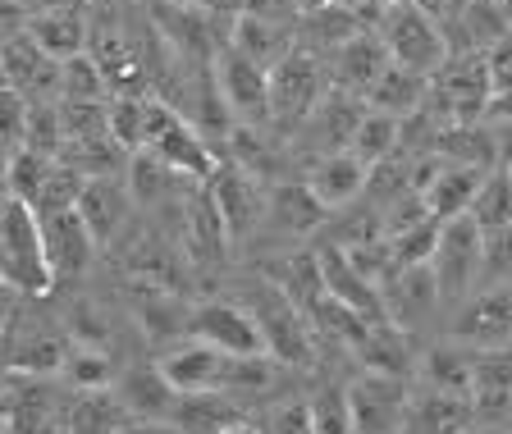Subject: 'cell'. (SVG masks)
I'll return each instance as SVG.
<instances>
[{"label":"cell","mask_w":512,"mask_h":434,"mask_svg":"<svg viewBox=\"0 0 512 434\" xmlns=\"http://www.w3.org/2000/svg\"><path fill=\"white\" fill-rule=\"evenodd\" d=\"M128 206H133V192H128V179H110V174H92L83 188V202H78V211H83L87 229L96 233V243H110L119 233V224H124Z\"/></svg>","instance_id":"24"},{"label":"cell","mask_w":512,"mask_h":434,"mask_svg":"<svg viewBox=\"0 0 512 434\" xmlns=\"http://www.w3.org/2000/svg\"><path fill=\"white\" fill-rule=\"evenodd\" d=\"M42 238H46V261H51L55 279H74L87 270L96 243V233L87 229L83 211H60V215H42Z\"/></svg>","instance_id":"16"},{"label":"cell","mask_w":512,"mask_h":434,"mask_svg":"<svg viewBox=\"0 0 512 434\" xmlns=\"http://www.w3.org/2000/svg\"><path fill=\"white\" fill-rule=\"evenodd\" d=\"M366 101L362 96H352V92H343V87H330V96L316 106V115L307 119L311 124V133H316V142H320V156H330V151H348L352 147V138H357V128H362V119H366Z\"/></svg>","instance_id":"20"},{"label":"cell","mask_w":512,"mask_h":434,"mask_svg":"<svg viewBox=\"0 0 512 434\" xmlns=\"http://www.w3.org/2000/svg\"><path fill=\"white\" fill-rule=\"evenodd\" d=\"M362 32H371L362 19H352L348 10H339V5H325V10L307 14V19L298 23V46L316 51L320 60H334V55H339L343 46L357 42Z\"/></svg>","instance_id":"28"},{"label":"cell","mask_w":512,"mask_h":434,"mask_svg":"<svg viewBox=\"0 0 512 434\" xmlns=\"http://www.w3.org/2000/svg\"><path fill=\"white\" fill-rule=\"evenodd\" d=\"M170 165L156 156V151H138V156H128V192H133V202H156L160 192H165V179H170Z\"/></svg>","instance_id":"42"},{"label":"cell","mask_w":512,"mask_h":434,"mask_svg":"<svg viewBox=\"0 0 512 434\" xmlns=\"http://www.w3.org/2000/svg\"><path fill=\"white\" fill-rule=\"evenodd\" d=\"M224 434H261V425H256V421H247V416H243V421H238V425H229V430H224Z\"/></svg>","instance_id":"55"},{"label":"cell","mask_w":512,"mask_h":434,"mask_svg":"<svg viewBox=\"0 0 512 434\" xmlns=\"http://www.w3.org/2000/svg\"><path fill=\"white\" fill-rule=\"evenodd\" d=\"M211 197L220 206V220L229 229V243H243L252 238L270 215V188H261L256 174H247L234 160H220V170L211 179Z\"/></svg>","instance_id":"9"},{"label":"cell","mask_w":512,"mask_h":434,"mask_svg":"<svg viewBox=\"0 0 512 434\" xmlns=\"http://www.w3.org/2000/svg\"><path fill=\"white\" fill-rule=\"evenodd\" d=\"M490 78H494V96L512 92V37H503L490 51Z\"/></svg>","instance_id":"49"},{"label":"cell","mask_w":512,"mask_h":434,"mask_svg":"<svg viewBox=\"0 0 512 434\" xmlns=\"http://www.w3.org/2000/svg\"><path fill=\"white\" fill-rule=\"evenodd\" d=\"M480 256H485V229H480L471 215L448 220L439 233V252H435V279H439V302L458 307L471 302L480 284Z\"/></svg>","instance_id":"6"},{"label":"cell","mask_w":512,"mask_h":434,"mask_svg":"<svg viewBox=\"0 0 512 434\" xmlns=\"http://www.w3.org/2000/svg\"><path fill=\"white\" fill-rule=\"evenodd\" d=\"M270 434H316V416H311V403H284L270 421Z\"/></svg>","instance_id":"47"},{"label":"cell","mask_w":512,"mask_h":434,"mask_svg":"<svg viewBox=\"0 0 512 434\" xmlns=\"http://www.w3.org/2000/svg\"><path fill=\"white\" fill-rule=\"evenodd\" d=\"M64 361H69V348H64L60 339H32L10 352V371H23V375L64 371Z\"/></svg>","instance_id":"44"},{"label":"cell","mask_w":512,"mask_h":434,"mask_svg":"<svg viewBox=\"0 0 512 434\" xmlns=\"http://www.w3.org/2000/svg\"><path fill=\"white\" fill-rule=\"evenodd\" d=\"M325 5H330V0H298V10H302V19H307V14H316V10H325Z\"/></svg>","instance_id":"56"},{"label":"cell","mask_w":512,"mask_h":434,"mask_svg":"<svg viewBox=\"0 0 512 434\" xmlns=\"http://www.w3.org/2000/svg\"><path fill=\"white\" fill-rule=\"evenodd\" d=\"M128 434H183V430L179 425H170V421H138Z\"/></svg>","instance_id":"52"},{"label":"cell","mask_w":512,"mask_h":434,"mask_svg":"<svg viewBox=\"0 0 512 434\" xmlns=\"http://www.w3.org/2000/svg\"><path fill=\"white\" fill-rule=\"evenodd\" d=\"M229 46H238V51L252 55L256 64L275 69L288 51H298V28H288V23H270V19H261V14L238 10L234 28H229Z\"/></svg>","instance_id":"21"},{"label":"cell","mask_w":512,"mask_h":434,"mask_svg":"<svg viewBox=\"0 0 512 434\" xmlns=\"http://www.w3.org/2000/svg\"><path fill=\"white\" fill-rule=\"evenodd\" d=\"M238 10L261 14V19H270V23H288V28H298L302 23L298 0H238Z\"/></svg>","instance_id":"48"},{"label":"cell","mask_w":512,"mask_h":434,"mask_svg":"<svg viewBox=\"0 0 512 434\" xmlns=\"http://www.w3.org/2000/svg\"><path fill=\"white\" fill-rule=\"evenodd\" d=\"M311 416H316V434H357L352 430V403H348V389H325L311 398Z\"/></svg>","instance_id":"45"},{"label":"cell","mask_w":512,"mask_h":434,"mask_svg":"<svg viewBox=\"0 0 512 434\" xmlns=\"http://www.w3.org/2000/svg\"><path fill=\"white\" fill-rule=\"evenodd\" d=\"M147 151H156L174 174H188V179L211 183L215 170H220V156L206 142V133L192 119L179 115V106H170L165 96H151V138Z\"/></svg>","instance_id":"5"},{"label":"cell","mask_w":512,"mask_h":434,"mask_svg":"<svg viewBox=\"0 0 512 434\" xmlns=\"http://www.w3.org/2000/svg\"><path fill=\"white\" fill-rule=\"evenodd\" d=\"M238 421H243V407H238L224 389L179 393V407H174V416H170V425H179L183 434H224Z\"/></svg>","instance_id":"26"},{"label":"cell","mask_w":512,"mask_h":434,"mask_svg":"<svg viewBox=\"0 0 512 434\" xmlns=\"http://www.w3.org/2000/svg\"><path fill=\"white\" fill-rule=\"evenodd\" d=\"M330 96V64L316 51L298 46L270 69V124L298 128L316 115V106Z\"/></svg>","instance_id":"4"},{"label":"cell","mask_w":512,"mask_h":434,"mask_svg":"<svg viewBox=\"0 0 512 434\" xmlns=\"http://www.w3.org/2000/svg\"><path fill=\"white\" fill-rule=\"evenodd\" d=\"M28 14H51V10H64V5H74V0H19Z\"/></svg>","instance_id":"53"},{"label":"cell","mask_w":512,"mask_h":434,"mask_svg":"<svg viewBox=\"0 0 512 434\" xmlns=\"http://www.w3.org/2000/svg\"><path fill=\"white\" fill-rule=\"evenodd\" d=\"M398 147H403V119L384 115V110H366V119L348 151H357L371 170H380V165H389V160L398 156Z\"/></svg>","instance_id":"33"},{"label":"cell","mask_w":512,"mask_h":434,"mask_svg":"<svg viewBox=\"0 0 512 434\" xmlns=\"http://www.w3.org/2000/svg\"><path fill=\"white\" fill-rule=\"evenodd\" d=\"M28 115H32L28 96L5 87V92H0V142H5V156L23 151V142H28Z\"/></svg>","instance_id":"46"},{"label":"cell","mask_w":512,"mask_h":434,"mask_svg":"<svg viewBox=\"0 0 512 434\" xmlns=\"http://www.w3.org/2000/svg\"><path fill=\"white\" fill-rule=\"evenodd\" d=\"M330 5H339V10H348L352 19H362L366 28H380V19L384 14H389V5H394V0H330Z\"/></svg>","instance_id":"50"},{"label":"cell","mask_w":512,"mask_h":434,"mask_svg":"<svg viewBox=\"0 0 512 434\" xmlns=\"http://www.w3.org/2000/svg\"><path fill=\"white\" fill-rule=\"evenodd\" d=\"M494 142H499V165L503 170H512V124L494 128Z\"/></svg>","instance_id":"51"},{"label":"cell","mask_w":512,"mask_h":434,"mask_svg":"<svg viewBox=\"0 0 512 434\" xmlns=\"http://www.w3.org/2000/svg\"><path fill=\"white\" fill-rule=\"evenodd\" d=\"M512 288V229L485 233V256H480V284L476 293Z\"/></svg>","instance_id":"40"},{"label":"cell","mask_w":512,"mask_h":434,"mask_svg":"<svg viewBox=\"0 0 512 434\" xmlns=\"http://www.w3.org/2000/svg\"><path fill=\"white\" fill-rule=\"evenodd\" d=\"M503 37H512V19L503 10V0H471L467 10L458 14V23H453V51L490 55Z\"/></svg>","instance_id":"27"},{"label":"cell","mask_w":512,"mask_h":434,"mask_svg":"<svg viewBox=\"0 0 512 434\" xmlns=\"http://www.w3.org/2000/svg\"><path fill=\"white\" fill-rule=\"evenodd\" d=\"M375 32L389 46L394 64H403V69H412L421 78H435L448 64V55H453V37L444 32V23L421 10L416 0H394Z\"/></svg>","instance_id":"3"},{"label":"cell","mask_w":512,"mask_h":434,"mask_svg":"<svg viewBox=\"0 0 512 434\" xmlns=\"http://www.w3.org/2000/svg\"><path fill=\"white\" fill-rule=\"evenodd\" d=\"M453 334L480 352H508L512 348V288L476 293L467 307H462Z\"/></svg>","instance_id":"14"},{"label":"cell","mask_w":512,"mask_h":434,"mask_svg":"<svg viewBox=\"0 0 512 434\" xmlns=\"http://www.w3.org/2000/svg\"><path fill=\"white\" fill-rule=\"evenodd\" d=\"M0 279H5V288L28 297H42L60 284L51 261H46L42 215L19 197L0 202Z\"/></svg>","instance_id":"1"},{"label":"cell","mask_w":512,"mask_h":434,"mask_svg":"<svg viewBox=\"0 0 512 434\" xmlns=\"http://www.w3.org/2000/svg\"><path fill=\"white\" fill-rule=\"evenodd\" d=\"M389 64H394V55H389V46L380 42V32H362L357 42L343 46V51L330 60V78H334V87H343V92L366 101Z\"/></svg>","instance_id":"18"},{"label":"cell","mask_w":512,"mask_h":434,"mask_svg":"<svg viewBox=\"0 0 512 434\" xmlns=\"http://www.w3.org/2000/svg\"><path fill=\"white\" fill-rule=\"evenodd\" d=\"M439 233H444V224L426 220V224H416V229L398 233V238H389V247H394V261L398 265H435Z\"/></svg>","instance_id":"43"},{"label":"cell","mask_w":512,"mask_h":434,"mask_svg":"<svg viewBox=\"0 0 512 434\" xmlns=\"http://www.w3.org/2000/svg\"><path fill=\"white\" fill-rule=\"evenodd\" d=\"M5 87L23 92L28 101H42L46 92H60V60L42 51L32 42V32H19V37H5Z\"/></svg>","instance_id":"17"},{"label":"cell","mask_w":512,"mask_h":434,"mask_svg":"<svg viewBox=\"0 0 512 434\" xmlns=\"http://www.w3.org/2000/svg\"><path fill=\"white\" fill-rule=\"evenodd\" d=\"M87 179H92V174H83L78 165H69V160H55L51 174H46V183H42V192H37V202H32V211H37V215L78 211Z\"/></svg>","instance_id":"35"},{"label":"cell","mask_w":512,"mask_h":434,"mask_svg":"<svg viewBox=\"0 0 512 434\" xmlns=\"http://www.w3.org/2000/svg\"><path fill=\"white\" fill-rule=\"evenodd\" d=\"M471 416H476V403L458 393H430L407 412V421L416 425V434H471Z\"/></svg>","instance_id":"32"},{"label":"cell","mask_w":512,"mask_h":434,"mask_svg":"<svg viewBox=\"0 0 512 434\" xmlns=\"http://www.w3.org/2000/svg\"><path fill=\"white\" fill-rule=\"evenodd\" d=\"M110 138L124 156L147 151L151 138V96H115L110 101Z\"/></svg>","instance_id":"34"},{"label":"cell","mask_w":512,"mask_h":434,"mask_svg":"<svg viewBox=\"0 0 512 434\" xmlns=\"http://www.w3.org/2000/svg\"><path fill=\"white\" fill-rule=\"evenodd\" d=\"M471 220H476L485 233L512 229V174L508 170H494L490 179H485L476 206H471Z\"/></svg>","instance_id":"39"},{"label":"cell","mask_w":512,"mask_h":434,"mask_svg":"<svg viewBox=\"0 0 512 434\" xmlns=\"http://www.w3.org/2000/svg\"><path fill=\"white\" fill-rule=\"evenodd\" d=\"M55 160L42 156V151H14V156H5V197H19V202H37V192H42L46 174H51Z\"/></svg>","instance_id":"37"},{"label":"cell","mask_w":512,"mask_h":434,"mask_svg":"<svg viewBox=\"0 0 512 434\" xmlns=\"http://www.w3.org/2000/svg\"><path fill=\"white\" fill-rule=\"evenodd\" d=\"M352 403V430L357 434H398V425L407 421V389L398 375L366 371L357 384H348Z\"/></svg>","instance_id":"11"},{"label":"cell","mask_w":512,"mask_h":434,"mask_svg":"<svg viewBox=\"0 0 512 434\" xmlns=\"http://www.w3.org/2000/svg\"><path fill=\"white\" fill-rule=\"evenodd\" d=\"M503 10H508V19H512V0H503Z\"/></svg>","instance_id":"58"},{"label":"cell","mask_w":512,"mask_h":434,"mask_svg":"<svg viewBox=\"0 0 512 434\" xmlns=\"http://www.w3.org/2000/svg\"><path fill=\"white\" fill-rule=\"evenodd\" d=\"M508 174H512V170H508Z\"/></svg>","instance_id":"60"},{"label":"cell","mask_w":512,"mask_h":434,"mask_svg":"<svg viewBox=\"0 0 512 434\" xmlns=\"http://www.w3.org/2000/svg\"><path fill=\"white\" fill-rule=\"evenodd\" d=\"M494 101L490 55L485 51H453L448 64L430 78L426 110L439 124H485V110Z\"/></svg>","instance_id":"2"},{"label":"cell","mask_w":512,"mask_h":434,"mask_svg":"<svg viewBox=\"0 0 512 434\" xmlns=\"http://www.w3.org/2000/svg\"><path fill=\"white\" fill-rule=\"evenodd\" d=\"M215 83H220V96L229 115L238 124H270V69L256 64L252 55H243L238 46H224L215 55Z\"/></svg>","instance_id":"8"},{"label":"cell","mask_w":512,"mask_h":434,"mask_svg":"<svg viewBox=\"0 0 512 434\" xmlns=\"http://www.w3.org/2000/svg\"><path fill=\"white\" fill-rule=\"evenodd\" d=\"M60 101H87V106H101V101H115L106 74L92 55H78V60L60 64Z\"/></svg>","instance_id":"36"},{"label":"cell","mask_w":512,"mask_h":434,"mask_svg":"<svg viewBox=\"0 0 512 434\" xmlns=\"http://www.w3.org/2000/svg\"><path fill=\"white\" fill-rule=\"evenodd\" d=\"M119 398L138 421H170L174 407H179V389L165 380L160 361L151 366H133V371L119 380Z\"/></svg>","instance_id":"22"},{"label":"cell","mask_w":512,"mask_h":434,"mask_svg":"<svg viewBox=\"0 0 512 434\" xmlns=\"http://www.w3.org/2000/svg\"><path fill=\"white\" fill-rule=\"evenodd\" d=\"M192 339L220 348L224 357H270L266 334L256 325V316L247 307H234V302H206L188 316Z\"/></svg>","instance_id":"10"},{"label":"cell","mask_w":512,"mask_h":434,"mask_svg":"<svg viewBox=\"0 0 512 434\" xmlns=\"http://www.w3.org/2000/svg\"><path fill=\"white\" fill-rule=\"evenodd\" d=\"M160 371H165V380L179 393H211V389L229 393V384H234V357H224L220 348H211L202 339H188V343H174L160 357Z\"/></svg>","instance_id":"12"},{"label":"cell","mask_w":512,"mask_h":434,"mask_svg":"<svg viewBox=\"0 0 512 434\" xmlns=\"http://www.w3.org/2000/svg\"><path fill=\"white\" fill-rule=\"evenodd\" d=\"M480 434H494V430H480Z\"/></svg>","instance_id":"59"},{"label":"cell","mask_w":512,"mask_h":434,"mask_svg":"<svg viewBox=\"0 0 512 434\" xmlns=\"http://www.w3.org/2000/svg\"><path fill=\"white\" fill-rule=\"evenodd\" d=\"M138 425V416L124 407V398L110 389H92L78 393L74 416H69V430L74 434H128Z\"/></svg>","instance_id":"30"},{"label":"cell","mask_w":512,"mask_h":434,"mask_svg":"<svg viewBox=\"0 0 512 434\" xmlns=\"http://www.w3.org/2000/svg\"><path fill=\"white\" fill-rule=\"evenodd\" d=\"M490 174L494 170H480V165H453V160H444L439 179L426 188V202L435 211V220L448 224V220H458V215H471V206H476Z\"/></svg>","instance_id":"23"},{"label":"cell","mask_w":512,"mask_h":434,"mask_svg":"<svg viewBox=\"0 0 512 434\" xmlns=\"http://www.w3.org/2000/svg\"><path fill=\"white\" fill-rule=\"evenodd\" d=\"M270 284H279L293 302H298L302 311H307V320H311V311L330 297V288H325V275H320V256L316 252H293L284 265H275V275H270Z\"/></svg>","instance_id":"31"},{"label":"cell","mask_w":512,"mask_h":434,"mask_svg":"<svg viewBox=\"0 0 512 434\" xmlns=\"http://www.w3.org/2000/svg\"><path fill=\"white\" fill-rule=\"evenodd\" d=\"M266 220H275V229L293 233V238H307V233H316L320 224L330 220V211L320 206V197L307 188V179H284V183H270V215Z\"/></svg>","instance_id":"25"},{"label":"cell","mask_w":512,"mask_h":434,"mask_svg":"<svg viewBox=\"0 0 512 434\" xmlns=\"http://www.w3.org/2000/svg\"><path fill=\"white\" fill-rule=\"evenodd\" d=\"M174 5H192V10H215V14H224V0H174Z\"/></svg>","instance_id":"54"},{"label":"cell","mask_w":512,"mask_h":434,"mask_svg":"<svg viewBox=\"0 0 512 434\" xmlns=\"http://www.w3.org/2000/svg\"><path fill=\"white\" fill-rule=\"evenodd\" d=\"M247 311L256 316V325L266 334V348L275 361H284V366L311 361V339H307L311 320L279 284H256L252 293H247Z\"/></svg>","instance_id":"7"},{"label":"cell","mask_w":512,"mask_h":434,"mask_svg":"<svg viewBox=\"0 0 512 434\" xmlns=\"http://www.w3.org/2000/svg\"><path fill=\"white\" fill-rule=\"evenodd\" d=\"M28 32L51 60L64 64V60L87 55V42H92V14L78 10V5H64V10H51V14H32Z\"/></svg>","instance_id":"19"},{"label":"cell","mask_w":512,"mask_h":434,"mask_svg":"<svg viewBox=\"0 0 512 434\" xmlns=\"http://www.w3.org/2000/svg\"><path fill=\"white\" fill-rule=\"evenodd\" d=\"M426 96H430V78L412 74L403 64H389L384 78L371 87V96H366V106L384 110V115H398V119H412L416 110H426Z\"/></svg>","instance_id":"29"},{"label":"cell","mask_w":512,"mask_h":434,"mask_svg":"<svg viewBox=\"0 0 512 434\" xmlns=\"http://www.w3.org/2000/svg\"><path fill=\"white\" fill-rule=\"evenodd\" d=\"M78 10H87V14H96V10H110V0H74Z\"/></svg>","instance_id":"57"},{"label":"cell","mask_w":512,"mask_h":434,"mask_svg":"<svg viewBox=\"0 0 512 434\" xmlns=\"http://www.w3.org/2000/svg\"><path fill=\"white\" fill-rule=\"evenodd\" d=\"M320 275H325V288H330L334 302H343V307L352 311H362L366 320H389V307H384V293L371 284V279L352 265L348 247L330 243V247H320Z\"/></svg>","instance_id":"15"},{"label":"cell","mask_w":512,"mask_h":434,"mask_svg":"<svg viewBox=\"0 0 512 434\" xmlns=\"http://www.w3.org/2000/svg\"><path fill=\"white\" fill-rule=\"evenodd\" d=\"M307 188L320 197L325 211H348L366 188H371V165L357 151H330L316 156L307 170Z\"/></svg>","instance_id":"13"},{"label":"cell","mask_w":512,"mask_h":434,"mask_svg":"<svg viewBox=\"0 0 512 434\" xmlns=\"http://www.w3.org/2000/svg\"><path fill=\"white\" fill-rule=\"evenodd\" d=\"M476 366L480 361H467L462 352H430L426 357V375L435 384V393H458V398H476Z\"/></svg>","instance_id":"38"},{"label":"cell","mask_w":512,"mask_h":434,"mask_svg":"<svg viewBox=\"0 0 512 434\" xmlns=\"http://www.w3.org/2000/svg\"><path fill=\"white\" fill-rule=\"evenodd\" d=\"M64 380L74 384L78 393H92V389H110V380H115V366H110L106 352L96 348H74L69 352V361H64Z\"/></svg>","instance_id":"41"}]
</instances>
